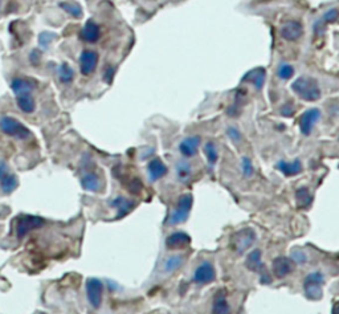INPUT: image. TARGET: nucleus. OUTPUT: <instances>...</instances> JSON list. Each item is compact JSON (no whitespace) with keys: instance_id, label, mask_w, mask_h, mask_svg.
Returning <instances> with one entry per match:
<instances>
[{"instance_id":"nucleus-1","label":"nucleus","mask_w":339,"mask_h":314,"mask_svg":"<svg viewBox=\"0 0 339 314\" xmlns=\"http://www.w3.org/2000/svg\"><path fill=\"white\" fill-rule=\"evenodd\" d=\"M293 93L305 103H317L322 97V89L318 80L312 76H300L290 85Z\"/></svg>"},{"instance_id":"nucleus-2","label":"nucleus","mask_w":339,"mask_h":314,"mask_svg":"<svg viewBox=\"0 0 339 314\" xmlns=\"http://www.w3.org/2000/svg\"><path fill=\"white\" fill-rule=\"evenodd\" d=\"M193 206V197L191 194H183L179 197L176 203V207L171 211L167 224L169 225H177V224L183 223L188 219L191 209Z\"/></svg>"},{"instance_id":"nucleus-3","label":"nucleus","mask_w":339,"mask_h":314,"mask_svg":"<svg viewBox=\"0 0 339 314\" xmlns=\"http://www.w3.org/2000/svg\"><path fill=\"white\" fill-rule=\"evenodd\" d=\"M0 130L8 137L21 139V141L32 137L31 130L28 129L27 126L17 121L16 118L8 117V115H3L0 118Z\"/></svg>"},{"instance_id":"nucleus-4","label":"nucleus","mask_w":339,"mask_h":314,"mask_svg":"<svg viewBox=\"0 0 339 314\" xmlns=\"http://www.w3.org/2000/svg\"><path fill=\"white\" fill-rule=\"evenodd\" d=\"M325 277L322 272H312L304 280V292L306 297L310 300H321L324 295Z\"/></svg>"},{"instance_id":"nucleus-5","label":"nucleus","mask_w":339,"mask_h":314,"mask_svg":"<svg viewBox=\"0 0 339 314\" xmlns=\"http://www.w3.org/2000/svg\"><path fill=\"white\" fill-rule=\"evenodd\" d=\"M256 241V232L252 228H243L236 231L231 237V245L239 253H244Z\"/></svg>"},{"instance_id":"nucleus-6","label":"nucleus","mask_w":339,"mask_h":314,"mask_svg":"<svg viewBox=\"0 0 339 314\" xmlns=\"http://www.w3.org/2000/svg\"><path fill=\"white\" fill-rule=\"evenodd\" d=\"M44 224H45V220L40 216L20 215L17 217V223H16V235L19 239H23L29 232L41 228Z\"/></svg>"},{"instance_id":"nucleus-7","label":"nucleus","mask_w":339,"mask_h":314,"mask_svg":"<svg viewBox=\"0 0 339 314\" xmlns=\"http://www.w3.org/2000/svg\"><path fill=\"white\" fill-rule=\"evenodd\" d=\"M321 117H322V111L320 107H310V109L305 110L300 117L301 134L305 137H309L313 133L317 123L321 121Z\"/></svg>"},{"instance_id":"nucleus-8","label":"nucleus","mask_w":339,"mask_h":314,"mask_svg":"<svg viewBox=\"0 0 339 314\" xmlns=\"http://www.w3.org/2000/svg\"><path fill=\"white\" fill-rule=\"evenodd\" d=\"M305 28L304 24L301 23L300 20H289L285 24H282L280 28V36L281 39L289 43H296L304 36Z\"/></svg>"},{"instance_id":"nucleus-9","label":"nucleus","mask_w":339,"mask_h":314,"mask_svg":"<svg viewBox=\"0 0 339 314\" xmlns=\"http://www.w3.org/2000/svg\"><path fill=\"white\" fill-rule=\"evenodd\" d=\"M193 283L197 285H207L216 280V269L211 261H203L193 271Z\"/></svg>"},{"instance_id":"nucleus-10","label":"nucleus","mask_w":339,"mask_h":314,"mask_svg":"<svg viewBox=\"0 0 339 314\" xmlns=\"http://www.w3.org/2000/svg\"><path fill=\"white\" fill-rule=\"evenodd\" d=\"M86 297L87 301L90 303V305L93 308H99L101 303H102V295H103V284L101 280L91 279L86 280Z\"/></svg>"},{"instance_id":"nucleus-11","label":"nucleus","mask_w":339,"mask_h":314,"mask_svg":"<svg viewBox=\"0 0 339 314\" xmlns=\"http://www.w3.org/2000/svg\"><path fill=\"white\" fill-rule=\"evenodd\" d=\"M261 256L262 255H261L260 249H253L248 255L247 260H245V265H247L249 271L258 273L261 276V281L262 283H268V281H270V279L268 277V273H266L264 263L261 260Z\"/></svg>"},{"instance_id":"nucleus-12","label":"nucleus","mask_w":339,"mask_h":314,"mask_svg":"<svg viewBox=\"0 0 339 314\" xmlns=\"http://www.w3.org/2000/svg\"><path fill=\"white\" fill-rule=\"evenodd\" d=\"M294 267H296V263L293 261V259L286 257V256H278L273 260L272 273L277 279H285L294 272Z\"/></svg>"},{"instance_id":"nucleus-13","label":"nucleus","mask_w":339,"mask_h":314,"mask_svg":"<svg viewBox=\"0 0 339 314\" xmlns=\"http://www.w3.org/2000/svg\"><path fill=\"white\" fill-rule=\"evenodd\" d=\"M201 138L200 135H188V137L183 138L177 146L179 153L184 159H189V158L195 157L199 151L200 147Z\"/></svg>"},{"instance_id":"nucleus-14","label":"nucleus","mask_w":339,"mask_h":314,"mask_svg":"<svg viewBox=\"0 0 339 314\" xmlns=\"http://www.w3.org/2000/svg\"><path fill=\"white\" fill-rule=\"evenodd\" d=\"M98 64V53L93 49H84L80 55V71L84 76H90Z\"/></svg>"},{"instance_id":"nucleus-15","label":"nucleus","mask_w":339,"mask_h":314,"mask_svg":"<svg viewBox=\"0 0 339 314\" xmlns=\"http://www.w3.org/2000/svg\"><path fill=\"white\" fill-rule=\"evenodd\" d=\"M191 244V237L184 231H175L166 239V247L171 251L184 249Z\"/></svg>"},{"instance_id":"nucleus-16","label":"nucleus","mask_w":339,"mask_h":314,"mask_svg":"<svg viewBox=\"0 0 339 314\" xmlns=\"http://www.w3.org/2000/svg\"><path fill=\"white\" fill-rule=\"evenodd\" d=\"M169 173L167 166L161 158H153L149 163H147V175L150 182H158L163 177H166Z\"/></svg>"},{"instance_id":"nucleus-17","label":"nucleus","mask_w":339,"mask_h":314,"mask_svg":"<svg viewBox=\"0 0 339 314\" xmlns=\"http://www.w3.org/2000/svg\"><path fill=\"white\" fill-rule=\"evenodd\" d=\"M37 88V81L25 77H16L11 81V89L16 96L25 95V93H32Z\"/></svg>"},{"instance_id":"nucleus-18","label":"nucleus","mask_w":339,"mask_h":314,"mask_svg":"<svg viewBox=\"0 0 339 314\" xmlns=\"http://www.w3.org/2000/svg\"><path fill=\"white\" fill-rule=\"evenodd\" d=\"M80 36H81V39H83L84 41H86V43H90V44L97 43V41L99 40V37H101V29H99V25L95 23L93 19H89L86 23H85V25L83 27V29H81Z\"/></svg>"},{"instance_id":"nucleus-19","label":"nucleus","mask_w":339,"mask_h":314,"mask_svg":"<svg viewBox=\"0 0 339 314\" xmlns=\"http://www.w3.org/2000/svg\"><path fill=\"white\" fill-rule=\"evenodd\" d=\"M276 169L281 174H284L285 177H296L298 174L302 173L304 165L300 159H294V161H280L277 162Z\"/></svg>"},{"instance_id":"nucleus-20","label":"nucleus","mask_w":339,"mask_h":314,"mask_svg":"<svg viewBox=\"0 0 339 314\" xmlns=\"http://www.w3.org/2000/svg\"><path fill=\"white\" fill-rule=\"evenodd\" d=\"M211 314H231V305L227 300L225 291H223V289L217 291L215 297H213Z\"/></svg>"},{"instance_id":"nucleus-21","label":"nucleus","mask_w":339,"mask_h":314,"mask_svg":"<svg viewBox=\"0 0 339 314\" xmlns=\"http://www.w3.org/2000/svg\"><path fill=\"white\" fill-rule=\"evenodd\" d=\"M338 16L339 9H337V8H332V9H329V11L325 12L324 15L321 16L320 19L314 23V32H316V35L317 36L322 35L329 24L333 23V21H336V20L338 19Z\"/></svg>"},{"instance_id":"nucleus-22","label":"nucleus","mask_w":339,"mask_h":314,"mask_svg":"<svg viewBox=\"0 0 339 314\" xmlns=\"http://www.w3.org/2000/svg\"><path fill=\"white\" fill-rule=\"evenodd\" d=\"M110 206L111 207H114V209H117V211H118L117 217L119 219V217H123L125 215H127L131 209H134L135 203L125 197H117L115 199H113V201L110 202Z\"/></svg>"},{"instance_id":"nucleus-23","label":"nucleus","mask_w":339,"mask_h":314,"mask_svg":"<svg viewBox=\"0 0 339 314\" xmlns=\"http://www.w3.org/2000/svg\"><path fill=\"white\" fill-rule=\"evenodd\" d=\"M297 207L300 209H309L313 203V195L308 187H298L294 194Z\"/></svg>"},{"instance_id":"nucleus-24","label":"nucleus","mask_w":339,"mask_h":314,"mask_svg":"<svg viewBox=\"0 0 339 314\" xmlns=\"http://www.w3.org/2000/svg\"><path fill=\"white\" fill-rule=\"evenodd\" d=\"M16 103H17V106L21 111L27 114H31L35 111L36 109V103L35 99L32 97L31 93H25V95H20L16 96Z\"/></svg>"},{"instance_id":"nucleus-25","label":"nucleus","mask_w":339,"mask_h":314,"mask_svg":"<svg viewBox=\"0 0 339 314\" xmlns=\"http://www.w3.org/2000/svg\"><path fill=\"white\" fill-rule=\"evenodd\" d=\"M81 186H83L84 190L86 191H91V193H95L101 189V181H99L98 175H95L94 173L85 174L83 178H81Z\"/></svg>"},{"instance_id":"nucleus-26","label":"nucleus","mask_w":339,"mask_h":314,"mask_svg":"<svg viewBox=\"0 0 339 314\" xmlns=\"http://www.w3.org/2000/svg\"><path fill=\"white\" fill-rule=\"evenodd\" d=\"M175 173H176L177 181L181 182V183H185L192 175V166L189 165L185 159L179 161L176 166H175Z\"/></svg>"},{"instance_id":"nucleus-27","label":"nucleus","mask_w":339,"mask_h":314,"mask_svg":"<svg viewBox=\"0 0 339 314\" xmlns=\"http://www.w3.org/2000/svg\"><path fill=\"white\" fill-rule=\"evenodd\" d=\"M265 79H266V75H265V71L262 68H257V69L249 72L248 75L245 76V80H248L257 91H260L261 88L264 87Z\"/></svg>"},{"instance_id":"nucleus-28","label":"nucleus","mask_w":339,"mask_h":314,"mask_svg":"<svg viewBox=\"0 0 339 314\" xmlns=\"http://www.w3.org/2000/svg\"><path fill=\"white\" fill-rule=\"evenodd\" d=\"M203 153L205 155V159L209 163V166H215L219 161V150H217L216 143L213 141H207L203 145Z\"/></svg>"},{"instance_id":"nucleus-29","label":"nucleus","mask_w":339,"mask_h":314,"mask_svg":"<svg viewBox=\"0 0 339 314\" xmlns=\"http://www.w3.org/2000/svg\"><path fill=\"white\" fill-rule=\"evenodd\" d=\"M19 186V181H17V177L15 174L8 173L7 175H4L1 179H0V189L4 194H11L12 191H15Z\"/></svg>"},{"instance_id":"nucleus-30","label":"nucleus","mask_w":339,"mask_h":314,"mask_svg":"<svg viewBox=\"0 0 339 314\" xmlns=\"http://www.w3.org/2000/svg\"><path fill=\"white\" fill-rule=\"evenodd\" d=\"M183 263H184V257L181 255H172L167 257L165 264H163V271L166 273H172V272H176L177 269H180L183 267Z\"/></svg>"},{"instance_id":"nucleus-31","label":"nucleus","mask_w":339,"mask_h":314,"mask_svg":"<svg viewBox=\"0 0 339 314\" xmlns=\"http://www.w3.org/2000/svg\"><path fill=\"white\" fill-rule=\"evenodd\" d=\"M294 73H296V69H294L292 64L282 61V63L277 65L276 76L281 81H289V80L294 77Z\"/></svg>"},{"instance_id":"nucleus-32","label":"nucleus","mask_w":339,"mask_h":314,"mask_svg":"<svg viewBox=\"0 0 339 314\" xmlns=\"http://www.w3.org/2000/svg\"><path fill=\"white\" fill-rule=\"evenodd\" d=\"M60 8H63L64 11L67 12V13H69V15H71L72 17H75V19H81L84 15L81 5L75 3V1H61V3H60Z\"/></svg>"},{"instance_id":"nucleus-33","label":"nucleus","mask_w":339,"mask_h":314,"mask_svg":"<svg viewBox=\"0 0 339 314\" xmlns=\"http://www.w3.org/2000/svg\"><path fill=\"white\" fill-rule=\"evenodd\" d=\"M59 79L63 84H71L75 79V71L68 63H63L59 68Z\"/></svg>"},{"instance_id":"nucleus-34","label":"nucleus","mask_w":339,"mask_h":314,"mask_svg":"<svg viewBox=\"0 0 339 314\" xmlns=\"http://www.w3.org/2000/svg\"><path fill=\"white\" fill-rule=\"evenodd\" d=\"M53 39H56L55 33H52V32H48V31H44L43 33H40L39 35L40 47L43 48V49H45V48H48L49 45H51V43L53 41Z\"/></svg>"},{"instance_id":"nucleus-35","label":"nucleus","mask_w":339,"mask_h":314,"mask_svg":"<svg viewBox=\"0 0 339 314\" xmlns=\"http://www.w3.org/2000/svg\"><path fill=\"white\" fill-rule=\"evenodd\" d=\"M241 167H243V174H244V177H252L253 173H254L252 161H251L248 157L243 158V162H241Z\"/></svg>"},{"instance_id":"nucleus-36","label":"nucleus","mask_w":339,"mask_h":314,"mask_svg":"<svg viewBox=\"0 0 339 314\" xmlns=\"http://www.w3.org/2000/svg\"><path fill=\"white\" fill-rule=\"evenodd\" d=\"M227 134H228L229 139L233 142V143H240L241 142V133L240 130L235 127V126H229L227 129Z\"/></svg>"},{"instance_id":"nucleus-37","label":"nucleus","mask_w":339,"mask_h":314,"mask_svg":"<svg viewBox=\"0 0 339 314\" xmlns=\"http://www.w3.org/2000/svg\"><path fill=\"white\" fill-rule=\"evenodd\" d=\"M142 182L139 181L138 178H133L130 182H129V191L131 194H139L142 191Z\"/></svg>"},{"instance_id":"nucleus-38","label":"nucleus","mask_w":339,"mask_h":314,"mask_svg":"<svg viewBox=\"0 0 339 314\" xmlns=\"http://www.w3.org/2000/svg\"><path fill=\"white\" fill-rule=\"evenodd\" d=\"M281 115L284 117H292L293 114L296 113V107H294V104L293 103H286L285 105H282V107L280 109Z\"/></svg>"},{"instance_id":"nucleus-39","label":"nucleus","mask_w":339,"mask_h":314,"mask_svg":"<svg viewBox=\"0 0 339 314\" xmlns=\"http://www.w3.org/2000/svg\"><path fill=\"white\" fill-rule=\"evenodd\" d=\"M115 75V68L113 65H107L103 71V81L106 84L113 83V79H114Z\"/></svg>"},{"instance_id":"nucleus-40","label":"nucleus","mask_w":339,"mask_h":314,"mask_svg":"<svg viewBox=\"0 0 339 314\" xmlns=\"http://www.w3.org/2000/svg\"><path fill=\"white\" fill-rule=\"evenodd\" d=\"M29 61H31L32 65L37 67L40 64V61H41V52H40L39 49H33V51H31V53H29Z\"/></svg>"},{"instance_id":"nucleus-41","label":"nucleus","mask_w":339,"mask_h":314,"mask_svg":"<svg viewBox=\"0 0 339 314\" xmlns=\"http://www.w3.org/2000/svg\"><path fill=\"white\" fill-rule=\"evenodd\" d=\"M306 260H308V257H306L304 252H294L293 253V261L294 263H305Z\"/></svg>"},{"instance_id":"nucleus-42","label":"nucleus","mask_w":339,"mask_h":314,"mask_svg":"<svg viewBox=\"0 0 339 314\" xmlns=\"http://www.w3.org/2000/svg\"><path fill=\"white\" fill-rule=\"evenodd\" d=\"M8 173H9V167H8L7 162L0 161V179H1L4 175H7Z\"/></svg>"},{"instance_id":"nucleus-43","label":"nucleus","mask_w":339,"mask_h":314,"mask_svg":"<svg viewBox=\"0 0 339 314\" xmlns=\"http://www.w3.org/2000/svg\"><path fill=\"white\" fill-rule=\"evenodd\" d=\"M332 314H339V301H336V303L333 304Z\"/></svg>"},{"instance_id":"nucleus-44","label":"nucleus","mask_w":339,"mask_h":314,"mask_svg":"<svg viewBox=\"0 0 339 314\" xmlns=\"http://www.w3.org/2000/svg\"><path fill=\"white\" fill-rule=\"evenodd\" d=\"M0 5H1V0H0Z\"/></svg>"}]
</instances>
